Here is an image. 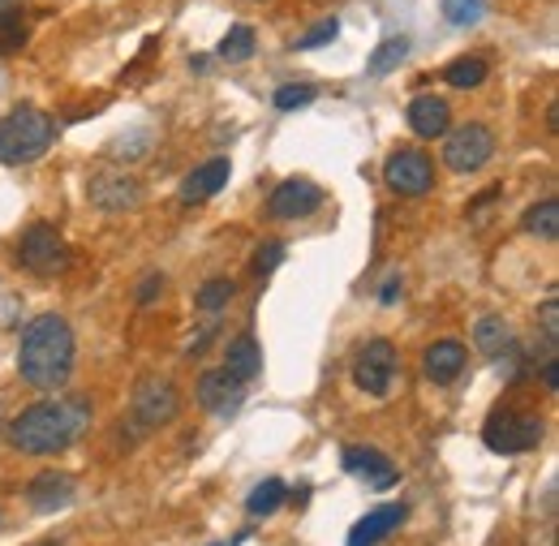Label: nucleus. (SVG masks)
<instances>
[{
	"mask_svg": "<svg viewBox=\"0 0 559 546\" xmlns=\"http://www.w3.org/2000/svg\"><path fill=\"white\" fill-rule=\"evenodd\" d=\"M91 426V405L82 396H48L35 401L9 422V443L26 456H57Z\"/></svg>",
	"mask_w": 559,
	"mask_h": 546,
	"instance_id": "1",
	"label": "nucleus"
},
{
	"mask_svg": "<svg viewBox=\"0 0 559 546\" xmlns=\"http://www.w3.org/2000/svg\"><path fill=\"white\" fill-rule=\"evenodd\" d=\"M17 375L39 392H61L73 375V332L61 314H39L22 328Z\"/></svg>",
	"mask_w": 559,
	"mask_h": 546,
	"instance_id": "2",
	"label": "nucleus"
},
{
	"mask_svg": "<svg viewBox=\"0 0 559 546\" xmlns=\"http://www.w3.org/2000/svg\"><path fill=\"white\" fill-rule=\"evenodd\" d=\"M52 142H57V121L48 112L22 104L0 121V164H9V168L35 164L39 155H48Z\"/></svg>",
	"mask_w": 559,
	"mask_h": 546,
	"instance_id": "3",
	"label": "nucleus"
},
{
	"mask_svg": "<svg viewBox=\"0 0 559 546\" xmlns=\"http://www.w3.org/2000/svg\"><path fill=\"white\" fill-rule=\"evenodd\" d=\"M547 435V422L538 413L525 410H495L483 426V439H487L490 452L499 456H521V452H534Z\"/></svg>",
	"mask_w": 559,
	"mask_h": 546,
	"instance_id": "4",
	"label": "nucleus"
},
{
	"mask_svg": "<svg viewBox=\"0 0 559 546\" xmlns=\"http://www.w3.org/2000/svg\"><path fill=\"white\" fill-rule=\"evenodd\" d=\"M17 263H22L31 275L52 280V275H61L66 268H70V246H66V237H61L52 224H31V228L22 233Z\"/></svg>",
	"mask_w": 559,
	"mask_h": 546,
	"instance_id": "5",
	"label": "nucleus"
},
{
	"mask_svg": "<svg viewBox=\"0 0 559 546\" xmlns=\"http://www.w3.org/2000/svg\"><path fill=\"white\" fill-rule=\"evenodd\" d=\"M383 181H388V190L401 194V199H421V194L435 186V164H430V155L418 151V146H401V151L388 155Z\"/></svg>",
	"mask_w": 559,
	"mask_h": 546,
	"instance_id": "6",
	"label": "nucleus"
},
{
	"mask_svg": "<svg viewBox=\"0 0 559 546\" xmlns=\"http://www.w3.org/2000/svg\"><path fill=\"white\" fill-rule=\"evenodd\" d=\"M396 370H401V361H396V344L370 341L361 353H357V361H353V383H357L366 396H388L392 383H396Z\"/></svg>",
	"mask_w": 559,
	"mask_h": 546,
	"instance_id": "7",
	"label": "nucleus"
},
{
	"mask_svg": "<svg viewBox=\"0 0 559 546\" xmlns=\"http://www.w3.org/2000/svg\"><path fill=\"white\" fill-rule=\"evenodd\" d=\"M177 413H181V396H177L173 379L146 375L139 388H134V426L155 430V426H168Z\"/></svg>",
	"mask_w": 559,
	"mask_h": 546,
	"instance_id": "8",
	"label": "nucleus"
},
{
	"mask_svg": "<svg viewBox=\"0 0 559 546\" xmlns=\"http://www.w3.org/2000/svg\"><path fill=\"white\" fill-rule=\"evenodd\" d=\"M490 155H495V134H490L487 126H478V121L452 130V138L443 142V164L452 173H478Z\"/></svg>",
	"mask_w": 559,
	"mask_h": 546,
	"instance_id": "9",
	"label": "nucleus"
},
{
	"mask_svg": "<svg viewBox=\"0 0 559 546\" xmlns=\"http://www.w3.org/2000/svg\"><path fill=\"white\" fill-rule=\"evenodd\" d=\"M323 206V190L306 177H293V181H280L267 199V215L272 219H306Z\"/></svg>",
	"mask_w": 559,
	"mask_h": 546,
	"instance_id": "10",
	"label": "nucleus"
},
{
	"mask_svg": "<svg viewBox=\"0 0 559 546\" xmlns=\"http://www.w3.org/2000/svg\"><path fill=\"white\" fill-rule=\"evenodd\" d=\"M86 194L99 211H134L142 203V186L130 173H95Z\"/></svg>",
	"mask_w": 559,
	"mask_h": 546,
	"instance_id": "11",
	"label": "nucleus"
},
{
	"mask_svg": "<svg viewBox=\"0 0 559 546\" xmlns=\"http://www.w3.org/2000/svg\"><path fill=\"white\" fill-rule=\"evenodd\" d=\"M465 361H469V353H465L461 341H435L426 348V357H421V375H426L435 388H448V383L461 379Z\"/></svg>",
	"mask_w": 559,
	"mask_h": 546,
	"instance_id": "12",
	"label": "nucleus"
},
{
	"mask_svg": "<svg viewBox=\"0 0 559 546\" xmlns=\"http://www.w3.org/2000/svg\"><path fill=\"white\" fill-rule=\"evenodd\" d=\"M405 517H409L405 503H383V508L366 512L349 530V546H379L383 538H392V534L405 525Z\"/></svg>",
	"mask_w": 559,
	"mask_h": 546,
	"instance_id": "13",
	"label": "nucleus"
},
{
	"mask_svg": "<svg viewBox=\"0 0 559 546\" xmlns=\"http://www.w3.org/2000/svg\"><path fill=\"white\" fill-rule=\"evenodd\" d=\"M241 396H246V383H237L224 366L219 370H207L203 379H199V405L215 417H228V413L241 405Z\"/></svg>",
	"mask_w": 559,
	"mask_h": 546,
	"instance_id": "14",
	"label": "nucleus"
},
{
	"mask_svg": "<svg viewBox=\"0 0 559 546\" xmlns=\"http://www.w3.org/2000/svg\"><path fill=\"white\" fill-rule=\"evenodd\" d=\"M345 470L357 474V478L366 482V486H374V490H388V486H396L401 482V470L383 456V452H374V448H345Z\"/></svg>",
	"mask_w": 559,
	"mask_h": 546,
	"instance_id": "15",
	"label": "nucleus"
},
{
	"mask_svg": "<svg viewBox=\"0 0 559 546\" xmlns=\"http://www.w3.org/2000/svg\"><path fill=\"white\" fill-rule=\"evenodd\" d=\"M452 126V104L443 95H418L409 104V130L418 138H443Z\"/></svg>",
	"mask_w": 559,
	"mask_h": 546,
	"instance_id": "16",
	"label": "nucleus"
},
{
	"mask_svg": "<svg viewBox=\"0 0 559 546\" xmlns=\"http://www.w3.org/2000/svg\"><path fill=\"white\" fill-rule=\"evenodd\" d=\"M228 173H233V164L219 155V159H207L203 168H194L186 181H181V203H203L211 194H219L224 186H228Z\"/></svg>",
	"mask_w": 559,
	"mask_h": 546,
	"instance_id": "17",
	"label": "nucleus"
},
{
	"mask_svg": "<svg viewBox=\"0 0 559 546\" xmlns=\"http://www.w3.org/2000/svg\"><path fill=\"white\" fill-rule=\"evenodd\" d=\"M224 370H228L237 383H250V379H259V370H263V348H259V341H254L250 332H241L237 341H228V353H224Z\"/></svg>",
	"mask_w": 559,
	"mask_h": 546,
	"instance_id": "18",
	"label": "nucleus"
},
{
	"mask_svg": "<svg viewBox=\"0 0 559 546\" xmlns=\"http://www.w3.org/2000/svg\"><path fill=\"white\" fill-rule=\"evenodd\" d=\"M26 499L39 512H57V508H66L73 499V478L70 474H39V478L26 486Z\"/></svg>",
	"mask_w": 559,
	"mask_h": 546,
	"instance_id": "19",
	"label": "nucleus"
},
{
	"mask_svg": "<svg viewBox=\"0 0 559 546\" xmlns=\"http://www.w3.org/2000/svg\"><path fill=\"white\" fill-rule=\"evenodd\" d=\"M409 52H414L409 35H388V39H383V44L370 52L366 73H370V78H388V73H396V69L409 61Z\"/></svg>",
	"mask_w": 559,
	"mask_h": 546,
	"instance_id": "20",
	"label": "nucleus"
},
{
	"mask_svg": "<svg viewBox=\"0 0 559 546\" xmlns=\"http://www.w3.org/2000/svg\"><path fill=\"white\" fill-rule=\"evenodd\" d=\"M521 228H525L530 237H538V241H559V203H556V199L534 203L530 211H525Z\"/></svg>",
	"mask_w": 559,
	"mask_h": 546,
	"instance_id": "21",
	"label": "nucleus"
},
{
	"mask_svg": "<svg viewBox=\"0 0 559 546\" xmlns=\"http://www.w3.org/2000/svg\"><path fill=\"white\" fill-rule=\"evenodd\" d=\"M474 344H478V353L499 357V353L512 344V332H508V323H503L499 314H483V319L474 323Z\"/></svg>",
	"mask_w": 559,
	"mask_h": 546,
	"instance_id": "22",
	"label": "nucleus"
},
{
	"mask_svg": "<svg viewBox=\"0 0 559 546\" xmlns=\"http://www.w3.org/2000/svg\"><path fill=\"white\" fill-rule=\"evenodd\" d=\"M487 73H490V66L483 57H456L452 66L443 69V82L456 86V91H474V86L487 82Z\"/></svg>",
	"mask_w": 559,
	"mask_h": 546,
	"instance_id": "23",
	"label": "nucleus"
},
{
	"mask_svg": "<svg viewBox=\"0 0 559 546\" xmlns=\"http://www.w3.org/2000/svg\"><path fill=\"white\" fill-rule=\"evenodd\" d=\"M237 297V284L233 280H224V275H215V280H203L199 284V293H194V301H199V310L215 319L219 310H228V301Z\"/></svg>",
	"mask_w": 559,
	"mask_h": 546,
	"instance_id": "24",
	"label": "nucleus"
},
{
	"mask_svg": "<svg viewBox=\"0 0 559 546\" xmlns=\"http://www.w3.org/2000/svg\"><path fill=\"white\" fill-rule=\"evenodd\" d=\"M284 499H288L284 482H280V478H267V482H259V486H254V490L246 495V512L263 521V517H272V512H276Z\"/></svg>",
	"mask_w": 559,
	"mask_h": 546,
	"instance_id": "25",
	"label": "nucleus"
},
{
	"mask_svg": "<svg viewBox=\"0 0 559 546\" xmlns=\"http://www.w3.org/2000/svg\"><path fill=\"white\" fill-rule=\"evenodd\" d=\"M219 57L224 61H250L254 57V26H246V22L228 26V35L219 39Z\"/></svg>",
	"mask_w": 559,
	"mask_h": 546,
	"instance_id": "26",
	"label": "nucleus"
},
{
	"mask_svg": "<svg viewBox=\"0 0 559 546\" xmlns=\"http://www.w3.org/2000/svg\"><path fill=\"white\" fill-rule=\"evenodd\" d=\"M439 9H443V22L452 26H478L487 17L490 0H439Z\"/></svg>",
	"mask_w": 559,
	"mask_h": 546,
	"instance_id": "27",
	"label": "nucleus"
},
{
	"mask_svg": "<svg viewBox=\"0 0 559 546\" xmlns=\"http://www.w3.org/2000/svg\"><path fill=\"white\" fill-rule=\"evenodd\" d=\"M314 95H319L314 86H306V82H301V86H297V82H288V86H280L276 95H272V104H276L280 112H301V108H310V104H314Z\"/></svg>",
	"mask_w": 559,
	"mask_h": 546,
	"instance_id": "28",
	"label": "nucleus"
},
{
	"mask_svg": "<svg viewBox=\"0 0 559 546\" xmlns=\"http://www.w3.org/2000/svg\"><path fill=\"white\" fill-rule=\"evenodd\" d=\"M280 263H284V241H263L259 254H254V263H250V272H254V280H267Z\"/></svg>",
	"mask_w": 559,
	"mask_h": 546,
	"instance_id": "29",
	"label": "nucleus"
},
{
	"mask_svg": "<svg viewBox=\"0 0 559 546\" xmlns=\"http://www.w3.org/2000/svg\"><path fill=\"white\" fill-rule=\"evenodd\" d=\"M336 35H341V22H336V17H323V22H319V26H314L306 39H297L293 48H297V52H310V48H323V44H332Z\"/></svg>",
	"mask_w": 559,
	"mask_h": 546,
	"instance_id": "30",
	"label": "nucleus"
},
{
	"mask_svg": "<svg viewBox=\"0 0 559 546\" xmlns=\"http://www.w3.org/2000/svg\"><path fill=\"white\" fill-rule=\"evenodd\" d=\"M26 44V26L17 22V17H9V22H0V57H9V52H17Z\"/></svg>",
	"mask_w": 559,
	"mask_h": 546,
	"instance_id": "31",
	"label": "nucleus"
},
{
	"mask_svg": "<svg viewBox=\"0 0 559 546\" xmlns=\"http://www.w3.org/2000/svg\"><path fill=\"white\" fill-rule=\"evenodd\" d=\"M538 323H543V341H556L559 344V301L547 297L543 310H538Z\"/></svg>",
	"mask_w": 559,
	"mask_h": 546,
	"instance_id": "32",
	"label": "nucleus"
},
{
	"mask_svg": "<svg viewBox=\"0 0 559 546\" xmlns=\"http://www.w3.org/2000/svg\"><path fill=\"white\" fill-rule=\"evenodd\" d=\"M164 293V275L159 272H146V280L139 284V306H151L155 297Z\"/></svg>",
	"mask_w": 559,
	"mask_h": 546,
	"instance_id": "33",
	"label": "nucleus"
},
{
	"mask_svg": "<svg viewBox=\"0 0 559 546\" xmlns=\"http://www.w3.org/2000/svg\"><path fill=\"white\" fill-rule=\"evenodd\" d=\"M396 297H401V280H388V284H383V293H379V301L388 306V301H396Z\"/></svg>",
	"mask_w": 559,
	"mask_h": 546,
	"instance_id": "34",
	"label": "nucleus"
},
{
	"mask_svg": "<svg viewBox=\"0 0 559 546\" xmlns=\"http://www.w3.org/2000/svg\"><path fill=\"white\" fill-rule=\"evenodd\" d=\"M17 9H22V0H0V22L17 17Z\"/></svg>",
	"mask_w": 559,
	"mask_h": 546,
	"instance_id": "35",
	"label": "nucleus"
},
{
	"mask_svg": "<svg viewBox=\"0 0 559 546\" xmlns=\"http://www.w3.org/2000/svg\"><path fill=\"white\" fill-rule=\"evenodd\" d=\"M190 69L194 73H207V57H190Z\"/></svg>",
	"mask_w": 559,
	"mask_h": 546,
	"instance_id": "36",
	"label": "nucleus"
},
{
	"mask_svg": "<svg viewBox=\"0 0 559 546\" xmlns=\"http://www.w3.org/2000/svg\"><path fill=\"white\" fill-rule=\"evenodd\" d=\"M39 546H61V543H57V538H48V543H39Z\"/></svg>",
	"mask_w": 559,
	"mask_h": 546,
	"instance_id": "37",
	"label": "nucleus"
}]
</instances>
